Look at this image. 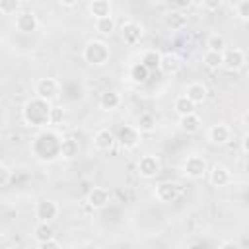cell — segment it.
Wrapping results in <instances>:
<instances>
[{
    "label": "cell",
    "mask_w": 249,
    "mask_h": 249,
    "mask_svg": "<svg viewBox=\"0 0 249 249\" xmlns=\"http://www.w3.org/2000/svg\"><path fill=\"white\" fill-rule=\"evenodd\" d=\"M200 8L206 10V12H216L222 8V0H202L200 2Z\"/></svg>",
    "instance_id": "35"
},
{
    "label": "cell",
    "mask_w": 249,
    "mask_h": 249,
    "mask_svg": "<svg viewBox=\"0 0 249 249\" xmlns=\"http://www.w3.org/2000/svg\"><path fill=\"white\" fill-rule=\"evenodd\" d=\"M241 150L249 156V132H247V134L243 136V140H241Z\"/></svg>",
    "instance_id": "39"
},
{
    "label": "cell",
    "mask_w": 249,
    "mask_h": 249,
    "mask_svg": "<svg viewBox=\"0 0 249 249\" xmlns=\"http://www.w3.org/2000/svg\"><path fill=\"white\" fill-rule=\"evenodd\" d=\"M218 249H241V247H239V243H235V241H224Z\"/></svg>",
    "instance_id": "38"
},
{
    "label": "cell",
    "mask_w": 249,
    "mask_h": 249,
    "mask_svg": "<svg viewBox=\"0 0 249 249\" xmlns=\"http://www.w3.org/2000/svg\"><path fill=\"white\" fill-rule=\"evenodd\" d=\"M206 51H216V53H224L226 51V37L222 33H210L206 39Z\"/></svg>",
    "instance_id": "31"
},
{
    "label": "cell",
    "mask_w": 249,
    "mask_h": 249,
    "mask_svg": "<svg viewBox=\"0 0 249 249\" xmlns=\"http://www.w3.org/2000/svg\"><path fill=\"white\" fill-rule=\"evenodd\" d=\"M183 173L189 179H202L204 175H208V161L204 156L193 154L187 156V160L183 161Z\"/></svg>",
    "instance_id": "4"
},
{
    "label": "cell",
    "mask_w": 249,
    "mask_h": 249,
    "mask_svg": "<svg viewBox=\"0 0 249 249\" xmlns=\"http://www.w3.org/2000/svg\"><path fill=\"white\" fill-rule=\"evenodd\" d=\"M185 95H187L195 105H200V103H204L206 97H208V88H206L202 82H191V84H187V88H185Z\"/></svg>",
    "instance_id": "18"
},
{
    "label": "cell",
    "mask_w": 249,
    "mask_h": 249,
    "mask_svg": "<svg viewBox=\"0 0 249 249\" xmlns=\"http://www.w3.org/2000/svg\"><path fill=\"white\" fill-rule=\"evenodd\" d=\"M60 144H62V138L53 132V130H43L39 132L33 142H31V152L33 156L43 161V163H51L54 160L60 158Z\"/></svg>",
    "instance_id": "1"
},
{
    "label": "cell",
    "mask_w": 249,
    "mask_h": 249,
    "mask_svg": "<svg viewBox=\"0 0 249 249\" xmlns=\"http://www.w3.org/2000/svg\"><path fill=\"white\" fill-rule=\"evenodd\" d=\"M179 195H181V187L175 181H161L154 189V196L160 202H173L179 198Z\"/></svg>",
    "instance_id": "10"
},
{
    "label": "cell",
    "mask_w": 249,
    "mask_h": 249,
    "mask_svg": "<svg viewBox=\"0 0 249 249\" xmlns=\"http://www.w3.org/2000/svg\"><path fill=\"white\" fill-rule=\"evenodd\" d=\"M88 12H89V16H93L95 19H99V18L111 16L113 6H111L109 0H91V2L88 4Z\"/></svg>",
    "instance_id": "19"
},
{
    "label": "cell",
    "mask_w": 249,
    "mask_h": 249,
    "mask_svg": "<svg viewBox=\"0 0 249 249\" xmlns=\"http://www.w3.org/2000/svg\"><path fill=\"white\" fill-rule=\"evenodd\" d=\"M109 200H111V193H109L105 187H93V189L88 193V196H86L88 206L93 208V210L105 208V206L109 204Z\"/></svg>",
    "instance_id": "15"
},
{
    "label": "cell",
    "mask_w": 249,
    "mask_h": 249,
    "mask_svg": "<svg viewBox=\"0 0 249 249\" xmlns=\"http://www.w3.org/2000/svg\"><path fill=\"white\" fill-rule=\"evenodd\" d=\"M208 181L212 187H228L231 183V171L222 163H214L208 169Z\"/></svg>",
    "instance_id": "14"
},
{
    "label": "cell",
    "mask_w": 249,
    "mask_h": 249,
    "mask_svg": "<svg viewBox=\"0 0 249 249\" xmlns=\"http://www.w3.org/2000/svg\"><path fill=\"white\" fill-rule=\"evenodd\" d=\"M243 121H245V124H247V126H249V113H247V115H245V117H243Z\"/></svg>",
    "instance_id": "41"
},
{
    "label": "cell",
    "mask_w": 249,
    "mask_h": 249,
    "mask_svg": "<svg viewBox=\"0 0 249 249\" xmlns=\"http://www.w3.org/2000/svg\"><path fill=\"white\" fill-rule=\"evenodd\" d=\"M245 62H247V56H245V53L241 49L233 47V49H226L224 51V64H222V68H226L230 72H237V70H241L245 66Z\"/></svg>",
    "instance_id": "11"
},
{
    "label": "cell",
    "mask_w": 249,
    "mask_h": 249,
    "mask_svg": "<svg viewBox=\"0 0 249 249\" xmlns=\"http://www.w3.org/2000/svg\"><path fill=\"white\" fill-rule=\"evenodd\" d=\"M37 249H62V245H60L56 239H49V241L37 243Z\"/></svg>",
    "instance_id": "36"
},
{
    "label": "cell",
    "mask_w": 249,
    "mask_h": 249,
    "mask_svg": "<svg viewBox=\"0 0 249 249\" xmlns=\"http://www.w3.org/2000/svg\"><path fill=\"white\" fill-rule=\"evenodd\" d=\"M165 25L171 31H183V27L187 25V16L181 10H171L165 14Z\"/></svg>",
    "instance_id": "21"
},
{
    "label": "cell",
    "mask_w": 249,
    "mask_h": 249,
    "mask_svg": "<svg viewBox=\"0 0 249 249\" xmlns=\"http://www.w3.org/2000/svg\"><path fill=\"white\" fill-rule=\"evenodd\" d=\"M142 134H148V132H154L156 130V117L152 113H140L138 119H136V124H134Z\"/></svg>",
    "instance_id": "28"
},
{
    "label": "cell",
    "mask_w": 249,
    "mask_h": 249,
    "mask_svg": "<svg viewBox=\"0 0 249 249\" xmlns=\"http://www.w3.org/2000/svg\"><path fill=\"white\" fill-rule=\"evenodd\" d=\"M117 144V134L109 128H99L95 134H93V146L99 150V152H109L113 150Z\"/></svg>",
    "instance_id": "16"
},
{
    "label": "cell",
    "mask_w": 249,
    "mask_h": 249,
    "mask_svg": "<svg viewBox=\"0 0 249 249\" xmlns=\"http://www.w3.org/2000/svg\"><path fill=\"white\" fill-rule=\"evenodd\" d=\"M119 105H121V95H119L117 91L109 89V91H103V93L99 95V109H101V111L109 113V111L119 109Z\"/></svg>",
    "instance_id": "20"
},
{
    "label": "cell",
    "mask_w": 249,
    "mask_h": 249,
    "mask_svg": "<svg viewBox=\"0 0 249 249\" xmlns=\"http://www.w3.org/2000/svg\"><path fill=\"white\" fill-rule=\"evenodd\" d=\"M142 35H144V27L140 23H136V21H124L121 25V37H123L124 45H128V47L138 45Z\"/></svg>",
    "instance_id": "12"
},
{
    "label": "cell",
    "mask_w": 249,
    "mask_h": 249,
    "mask_svg": "<svg viewBox=\"0 0 249 249\" xmlns=\"http://www.w3.org/2000/svg\"><path fill=\"white\" fill-rule=\"evenodd\" d=\"M58 212H60L58 204L54 200H51V198H41L35 204V218L39 222H49L51 224V222H54L58 218Z\"/></svg>",
    "instance_id": "8"
},
{
    "label": "cell",
    "mask_w": 249,
    "mask_h": 249,
    "mask_svg": "<svg viewBox=\"0 0 249 249\" xmlns=\"http://www.w3.org/2000/svg\"><path fill=\"white\" fill-rule=\"evenodd\" d=\"M160 60H161V53L156 49H146L140 54V62L152 72V70H160Z\"/></svg>",
    "instance_id": "24"
},
{
    "label": "cell",
    "mask_w": 249,
    "mask_h": 249,
    "mask_svg": "<svg viewBox=\"0 0 249 249\" xmlns=\"http://www.w3.org/2000/svg\"><path fill=\"white\" fill-rule=\"evenodd\" d=\"M78 154H80V144H78V140H74V138H62V144H60V158L62 160H74V158H78Z\"/></svg>",
    "instance_id": "25"
},
{
    "label": "cell",
    "mask_w": 249,
    "mask_h": 249,
    "mask_svg": "<svg viewBox=\"0 0 249 249\" xmlns=\"http://www.w3.org/2000/svg\"><path fill=\"white\" fill-rule=\"evenodd\" d=\"M0 12L4 16H18L21 10H19V2L18 0H4L0 2Z\"/></svg>",
    "instance_id": "32"
},
{
    "label": "cell",
    "mask_w": 249,
    "mask_h": 249,
    "mask_svg": "<svg viewBox=\"0 0 249 249\" xmlns=\"http://www.w3.org/2000/svg\"><path fill=\"white\" fill-rule=\"evenodd\" d=\"M33 237H35L37 243L54 239V228H53L49 222H39V224L33 228Z\"/></svg>",
    "instance_id": "26"
},
{
    "label": "cell",
    "mask_w": 249,
    "mask_h": 249,
    "mask_svg": "<svg viewBox=\"0 0 249 249\" xmlns=\"http://www.w3.org/2000/svg\"><path fill=\"white\" fill-rule=\"evenodd\" d=\"M202 62L208 70H218L224 64V53H216V51H206L202 54Z\"/></svg>",
    "instance_id": "29"
},
{
    "label": "cell",
    "mask_w": 249,
    "mask_h": 249,
    "mask_svg": "<svg viewBox=\"0 0 249 249\" xmlns=\"http://www.w3.org/2000/svg\"><path fill=\"white\" fill-rule=\"evenodd\" d=\"M243 171L249 175V156H247V160H245V163H243Z\"/></svg>",
    "instance_id": "40"
},
{
    "label": "cell",
    "mask_w": 249,
    "mask_h": 249,
    "mask_svg": "<svg viewBox=\"0 0 249 249\" xmlns=\"http://www.w3.org/2000/svg\"><path fill=\"white\" fill-rule=\"evenodd\" d=\"M195 109H196V105H195L185 93H183V95H177V97L173 99V111L179 115V119H181V117H187V115H193Z\"/></svg>",
    "instance_id": "22"
},
{
    "label": "cell",
    "mask_w": 249,
    "mask_h": 249,
    "mask_svg": "<svg viewBox=\"0 0 249 249\" xmlns=\"http://www.w3.org/2000/svg\"><path fill=\"white\" fill-rule=\"evenodd\" d=\"M247 249H249V237H247Z\"/></svg>",
    "instance_id": "43"
},
{
    "label": "cell",
    "mask_w": 249,
    "mask_h": 249,
    "mask_svg": "<svg viewBox=\"0 0 249 249\" xmlns=\"http://www.w3.org/2000/svg\"><path fill=\"white\" fill-rule=\"evenodd\" d=\"M58 6L60 8H76L78 0H58Z\"/></svg>",
    "instance_id": "37"
},
{
    "label": "cell",
    "mask_w": 249,
    "mask_h": 249,
    "mask_svg": "<svg viewBox=\"0 0 249 249\" xmlns=\"http://www.w3.org/2000/svg\"><path fill=\"white\" fill-rule=\"evenodd\" d=\"M160 70L163 72V74H167V76H173V74H177L179 70H181V58H179V54H175V53H161V60H160Z\"/></svg>",
    "instance_id": "17"
},
{
    "label": "cell",
    "mask_w": 249,
    "mask_h": 249,
    "mask_svg": "<svg viewBox=\"0 0 249 249\" xmlns=\"http://www.w3.org/2000/svg\"><path fill=\"white\" fill-rule=\"evenodd\" d=\"M21 117L27 126H47L53 123V105L51 101H45L41 97H31L29 101H25Z\"/></svg>",
    "instance_id": "2"
},
{
    "label": "cell",
    "mask_w": 249,
    "mask_h": 249,
    "mask_svg": "<svg viewBox=\"0 0 249 249\" xmlns=\"http://www.w3.org/2000/svg\"><path fill=\"white\" fill-rule=\"evenodd\" d=\"M128 78H130L132 84H144L150 78V70L142 62H134L128 70Z\"/></svg>",
    "instance_id": "27"
},
{
    "label": "cell",
    "mask_w": 249,
    "mask_h": 249,
    "mask_svg": "<svg viewBox=\"0 0 249 249\" xmlns=\"http://www.w3.org/2000/svg\"><path fill=\"white\" fill-rule=\"evenodd\" d=\"M35 97H41L45 101H54L60 95V82L54 78H39L35 82Z\"/></svg>",
    "instance_id": "5"
},
{
    "label": "cell",
    "mask_w": 249,
    "mask_h": 249,
    "mask_svg": "<svg viewBox=\"0 0 249 249\" xmlns=\"http://www.w3.org/2000/svg\"><path fill=\"white\" fill-rule=\"evenodd\" d=\"M115 134H117V142L124 150H134L140 144V136H142V132L134 124H121Z\"/></svg>",
    "instance_id": "6"
},
{
    "label": "cell",
    "mask_w": 249,
    "mask_h": 249,
    "mask_svg": "<svg viewBox=\"0 0 249 249\" xmlns=\"http://www.w3.org/2000/svg\"><path fill=\"white\" fill-rule=\"evenodd\" d=\"M189 249H202V247H200V245H191Z\"/></svg>",
    "instance_id": "42"
},
{
    "label": "cell",
    "mask_w": 249,
    "mask_h": 249,
    "mask_svg": "<svg viewBox=\"0 0 249 249\" xmlns=\"http://www.w3.org/2000/svg\"><path fill=\"white\" fill-rule=\"evenodd\" d=\"M136 169H138V175L144 177V179H152L156 175L161 173V161L158 160V156L154 154H144L138 163H136Z\"/></svg>",
    "instance_id": "7"
},
{
    "label": "cell",
    "mask_w": 249,
    "mask_h": 249,
    "mask_svg": "<svg viewBox=\"0 0 249 249\" xmlns=\"http://www.w3.org/2000/svg\"><path fill=\"white\" fill-rule=\"evenodd\" d=\"M235 16L243 21H249V0H239L235 2Z\"/></svg>",
    "instance_id": "33"
},
{
    "label": "cell",
    "mask_w": 249,
    "mask_h": 249,
    "mask_svg": "<svg viewBox=\"0 0 249 249\" xmlns=\"http://www.w3.org/2000/svg\"><path fill=\"white\" fill-rule=\"evenodd\" d=\"M179 128L187 134H196L200 128H202V119L193 113V115H187V117H181L179 119Z\"/></svg>",
    "instance_id": "23"
},
{
    "label": "cell",
    "mask_w": 249,
    "mask_h": 249,
    "mask_svg": "<svg viewBox=\"0 0 249 249\" xmlns=\"http://www.w3.org/2000/svg\"><path fill=\"white\" fill-rule=\"evenodd\" d=\"M208 142L214 146H224L231 140V128L226 123H216L208 128Z\"/></svg>",
    "instance_id": "13"
},
{
    "label": "cell",
    "mask_w": 249,
    "mask_h": 249,
    "mask_svg": "<svg viewBox=\"0 0 249 249\" xmlns=\"http://www.w3.org/2000/svg\"><path fill=\"white\" fill-rule=\"evenodd\" d=\"M115 18L113 16H107V18H99L95 19V31L99 35H111L115 31Z\"/></svg>",
    "instance_id": "30"
},
{
    "label": "cell",
    "mask_w": 249,
    "mask_h": 249,
    "mask_svg": "<svg viewBox=\"0 0 249 249\" xmlns=\"http://www.w3.org/2000/svg\"><path fill=\"white\" fill-rule=\"evenodd\" d=\"M14 25H16V29H18L19 33L29 35V33H35V31H37L39 19H37V16H35L31 10H21V12L14 18Z\"/></svg>",
    "instance_id": "9"
},
{
    "label": "cell",
    "mask_w": 249,
    "mask_h": 249,
    "mask_svg": "<svg viewBox=\"0 0 249 249\" xmlns=\"http://www.w3.org/2000/svg\"><path fill=\"white\" fill-rule=\"evenodd\" d=\"M12 181V169L8 163H0V187H8Z\"/></svg>",
    "instance_id": "34"
},
{
    "label": "cell",
    "mask_w": 249,
    "mask_h": 249,
    "mask_svg": "<svg viewBox=\"0 0 249 249\" xmlns=\"http://www.w3.org/2000/svg\"><path fill=\"white\" fill-rule=\"evenodd\" d=\"M82 58L89 66H105L111 60V49L103 39H91L84 45Z\"/></svg>",
    "instance_id": "3"
}]
</instances>
